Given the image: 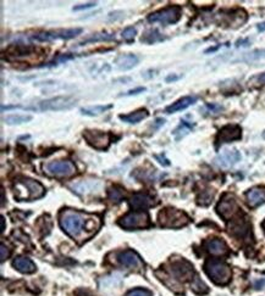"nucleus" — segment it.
I'll list each match as a JSON object with an SVG mask.
<instances>
[{
	"instance_id": "nucleus-1",
	"label": "nucleus",
	"mask_w": 265,
	"mask_h": 296,
	"mask_svg": "<svg viewBox=\"0 0 265 296\" xmlns=\"http://www.w3.org/2000/svg\"><path fill=\"white\" fill-rule=\"evenodd\" d=\"M59 223L70 238L80 244L91 239L102 225L98 216L72 209H65L60 212Z\"/></svg>"
},
{
	"instance_id": "nucleus-2",
	"label": "nucleus",
	"mask_w": 265,
	"mask_h": 296,
	"mask_svg": "<svg viewBox=\"0 0 265 296\" xmlns=\"http://www.w3.org/2000/svg\"><path fill=\"white\" fill-rule=\"evenodd\" d=\"M44 193L43 185L32 178H19L14 183V195L20 201L39 199Z\"/></svg>"
},
{
	"instance_id": "nucleus-3",
	"label": "nucleus",
	"mask_w": 265,
	"mask_h": 296,
	"mask_svg": "<svg viewBox=\"0 0 265 296\" xmlns=\"http://www.w3.org/2000/svg\"><path fill=\"white\" fill-rule=\"evenodd\" d=\"M204 271L215 284L225 285L231 280V268L224 262L218 260H208L204 265Z\"/></svg>"
},
{
	"instance_id": "nucleus-4",
	"label": "nucleus",
	"mask_w": 265,
	"mask_h": 296,
	"mask_svg": "<svg viewBox=\"0 0 265 296\" xmlns=\"http://www.w3.org/2000/svg\"><path fill=\"white\" fill-rule=\"evenodd\" d=\"M158 222L164 228H181L188 224L190 218L185 212L180 211V210L166 207V209L161 210L158 215Z\"/></svg>"
},
{
	"instance_id": "nucleus-5",
	"label": "nucleus",
	"mask_w": 265,
	"mask_h": 296,
	"mask_svg": "<svg viewBox=\"0 0 265 296\" xmlns=\"http://www.w3.org/2000/svg\"><path fill=\"white\" fill-rule=\"evenodd\" d=\"M43 171L47 176L55 178H69L76 173V166L70 160H55L43 165Z\"/></svg>"
},
{
	"instance_id": "nucleus-6",
	"label": "nucleus",
	"mask_w": 265,
	"mask_h": 296,
	"mask_svg": "<svg viewBox=\"0 0 265 296\" xmlns=\"http://www.w3.org/2000/svg\"><path fill=\"white\" fill-rule=\"evenodd\" d=\"M181 18V8L180 6H169L163 10L155 11L148 16L151 23L160 22L163 24H173Z\"/></svg>"
},
{
	"instance_id": "nucleus-7",
	"label": "nucleus",
	"mask_w": 265,
	"mask_h": 296,
	"mask_svg": "<svg viewBox=\"0 0 265 296\" xmlns=\"http://www.w3.org/2000/svg\"><path fill=\"white\" fill-rule=\"evenodd\" d=\"M119 225L125 229H141L151 224L149 216L145 212H130L119 219Z\"/></svg>"
},
{
	"instance_id": "nucleus-8",
	"label": "nucleus",
	"mask_w": 265,
	"mask_h": 296,
	"mask_svg": "<svg viewBox=\"0 0 265 296\" xmlns=\"http://www.w3.org/2000/svg\"><path fill=\"white\" fill-rule=\"evenodd\" d=\"M76 105V100L72 96H56L44 100L38 104L37 108L41 111H62L69 110Z\"/></svg>"
},
{
	"instance_id": "nucleus-9",
	"label": "nucleus",
	"mask_w": 265,
	"mask_h": 296,
	"mask_svg": "<svg viewBox=\"0 0 265 296\" xmlns=\"http://www.w3.org/2000/svg\"><path fill=\"white\" fill-rule=\"evenodd\" d=\"M170 272L172 277L178 280H191L194 278V270L193 266L188 261L182 260V258H176L171 261V267H170Z\"/></svg>"
},
{
	"instance_id": "nucleus-10",
	"label": "nucleus",
	"mask_w": 265,
	"mask_h": 296,
	"mask_svg": "<svg viewBox=\"0 0 265 296\" xmlns=\"http://www.w3.org/2000/svg\"><path fill=\"white\" fill-rule=\"evenodd\" d=\"M83 138L91 146L97 150H104L110 144V134L97 129H86L83 132Z\"/></svg>"
},
{
	"instance_id": "nucleus-11",
	"label": "nucleus",
	"mask_w": 265,
	"mask_h": 296,
	"mask_svg": "<svg viewBox=\"0 0 265 296\" xmlns=\"http://www.w3.org/2000/svg\"><path fill=\"white\" fill-rule=\"evenodd\" d=\"M82 33V28H71V29H59L54 32H42L37 33L32 37L35 41L38 42H49L55 39H71Z\"/></svg>"
},
{
	"instance_id": "nucleus-12",
	"label": "nucleus",
	"mask_w": 265,
	"mask_h": 296,
	"mask_svg": "<svg viewBox=\"0 0 265 296\" xmlns=\"http://www.w3.org/2000/svg\"><path fill=\"white\" fill-rule=\"evenodd\" d=\"M216 211H218V213L222 218L231 219L239 212V205H237L236 200H234L232 195L226 194L222 196L220 203L216 206Z\"/></svg>"
},
{
	"instance_id": "nucleus-13",
	"label": "nucleus",
	"mask_w": 265,
	"mask_h": 296,
	"mask_svg": "<svg viewBox=\"0 0 265 296\" xmlns=\"http://www.w3.org/2000/svg\"><path fill=\"white\" fill-rule=\"evenodd\" d=\"M117 262L121 266L130 268V270L139 271L143 268V261L138 255L132 250H125L117 255Z\"/></svg>"
},
{
	"instance_id": "nucleus-14",
	"label": "nucleus",
	"mask_w": 265,
	"mask_h": 296,
	"mask_svg": "<svg viewBox=\"0 0 265 296\" xmlns=\"http://www.w3.org/2000/svg\"><path fill=\"white\" fill-rule=\"evenodd\" d=\"M242 137V130L237 124H228V126L222 127L220 132L216 136V144L220 145L224 143H230L233 140H239Z\"/></svg>"
},
{
	"instance_id": "nucleus-15",
	"label": "nucleus",
	"mask_w": 265,
	"mask_h": 296,
	"mask_svg": "<svg viewBox=\"0 0 265 296\" xmlns=\"http://www.w3.org/2000/svg\"><path fill=\"white\" fill-rule=\"evenodd\" d=\"M103 187V183L98 179H84L72 185L74 190L77 194H90L99 191Z\"/></svg>"
},
{
	"instance_id": "nucleus-16",
	"label": "nucleus",
	"mask_w": 265,
	"mask_h": 296,
	"mask_svg": "<svg viewBox=\"0 0 265 296\" xmlns=\"http://www.w3.org/2000/svg\"><path fill=\"white\" fill-rule=\"evenodd\" d=\"M241 160V154L236 149H227V150L222 151L218 157H216L215 162L221 167H231L236 165Z\"/></svg>"
},
{
	"instance_id": "nucleus-17",
	"label": "nucleus",
	"mask_w": 265,
	"mask_h": 296,
	"mask_svg": "<svg viewBox=\"0 0 265 296\" xmlns=\"http://www.w3.org/2000/svg\"><path fill=\"white\" fill-rule=\"evenodd\" d=\"M130 205L135 210H142V209H148L155 205V201L152 196H149L148 194L143 193H137L131 196L129 200Z\"/></svg>"
},
{
	"instance_id": "nucleus-18",
	"label": "nucleus",
	"mask_w": 265,
	"mask_h": 296,
	"mask_svg": "<svg viewBox=\"0 0 265 296\" xmlns=\"http://www.w3.org/2000/svg\"><path fill=\"white\" fill-rule=\"evenodd\" d=\"M204 245H205L207 251L213 256H224L228 252V248L224 240L216 239V238L207 240V242L204 243Z\"/></svg>"
},
{
	"instance_id": "nucleus-19",
	"label": "nucleus",
	"mask_w": 265,
	"mask_h": 296,
	"mask_svg": "<svg viewBox=\"0 0 265 296\" xmlns=\"http://www.w3.org/2000/svg\"><path fill=\"white\" fill-rule=\"evenodd\" d=\"M246 199L251 207H257L265 203V189L253 188L246 193Z\"/></svg>"
},
{
	"instance_id": "nucleus-20",
	"label": "nucleus",
	"mask_w": 265,
	"mask_h": 296,
	"mask_svg": "<svg viewBox=\"0 0 265 296\" xmlns=\"http://www.w3.org/2000/svg\"><path fill=\"white\" fill-rule=\"evenodd\" d=\"M196 102H197L196 96H185V97H182V99L178 100V102L171 104L170 106H167L165 111H166V114H175V112L182 111V110L190 108V106L193 105Z\"/></svg>"
},
{
	"instance_id": "nucleus-21",
	"label": "nucleus",
	"mask_w": 265,
	"mask_h": 296,
	"mask_svg": "<svg viewBox=\"0 0 265 296\" xmlns=\"http://www.w3.org/2000/svg\"><path fill=\"white\" fill-rule=\"evenodd\" d=\"M13 266L21 273H33L36 271V265L27 257H16L13 261Z\"/></svg>"
},
{
	"instance_id": "nucleus-22",
	"label": "nucleus",
	"mask_w": 265,
	"mask_h": 296,
	"mask_svg": "<svg viewBox=\"0 0 265 296\" xmlns=\"http://www.w3.org/2000/svg\"><path fill=\"white\" fill-rule=\"evenodd\" d=\"M155 274L158 276V278H159L161 282L165 284L167 288L171 289L172 291L175 292H182L184 291V288H182L181 284L178 282V279H175L173 277L169 276V274H166L165 272H161V271H157Z\"/></svg>"
},
{
	"instance_id": "nucleus-23",
	"label": "nucleus",
	"mask_w": 265,
	"mask_h": 296,
	"mask_svg": "<svg viewBox=\"0 0 265 296\" xmlns=\"http://www.w3.org/2000/svg\"><path fill=\"white\" fill-rule=\"evenodd\" d=\"M115 62H116V65L120 70H130L138 63V57L133 54H123L120 56H117Z\"/></svg>"
},
{
	"instance_id": "nucleus-24",
	"label": "nucleus",
	"mask_w": 265,
	"mask_h": 296,
	"mask_svg": "<svg viewBox=\"0 0 265 296\" xmlns=\"http://www.w3.org/2000/svg\"><path fill=\"white\" fill-rule=\"evenodd\" d=\"M148 115H149V112L147 111V110L141 109V110H137V111L135 112H131V114L129 115H120L119 117H120V120L126 122V123L136 124L144 120V118H147Z\"/></svg>"
},
{
	"instance_id": "nucleus-25",
	"label": "nucleus",
	"mask_w": 265,
	"mask_h": 296,
	"mask_svg": "<svg viewBox=\"0 0 265 296\" xmlns=\"http://www.w3.org/2000/svg\"><path fill=\"white\" fill-rule=\"evenodd\" d=\"M230 233L233 236L243 238L249 234V224L245 221H236L233 222V224L230 225Z\"/></svg>"
},
{
	"instance_id": "nucleus-26",
	"label": "nucleus",
	"mask_w": 265,
	"mask_h": 296,
	"mask_svg": "<svg viewBox=\"0 0 265 296\" xmlns=\"http://www.w3.org/2000/svg\"><path fill=\"white\" fill-rule=\"evenodd\" d=\"M32 120V116L30 115H8L4 117V122L7 124H10V126H19V124H22V123H27V122H30Z\"/></svg>"
},
{
	"instance_id": "nucleus-27",
	"label": "nucleus",
	"mask_w": 265,
	"mask_h": 296,
	"mask_svg": "<svg viewBox=\"0 0 265 296\" xmlns=\"http://www.w3.org/2000/svg\"><path fill=\"white\" fill-rule=\"evenodd\" d=\"M112 105H99V106H91V108L81 109V114L86 116H99L104 114L106 110L111 109Z\"/></svg>"
},
{
	"instance_id": "nucleus-28",
	"label": "nucleus",
	"mask_w": 265,
	"mask_h": 296,
	"mask_svg": "<svg viewBox=\"0 0 265 296\" xmlns=\"http://www.w3.org/2000/svg\"><path fill=\"white\" fill-rule=\"evenodd\" d=\"M115 36L114 35H109V33H96V35L88 37V38L84 39L80 43V45H84V44H90V43H97L99 41H111L114 39Z\"/></svg>"
},
{
	"instance_id": "nucleus-29",
	"label": "nucleus",
	"mask_w": 265,
	"mask_h": 296,
	"mask_svg": "<svg viewBox=\"0 0 265 296\" xmlns=\"http://www.w3.org/2000/svg\"><path fill=\"white\" fill-rule=\"evenodd\" d=\"M191 289L196 292V294H199V295L208 292V286L205 285V283H204L198 276H194V278L192 279Z\"/></svg>"
},
{
	"instance_id": "nucleus-30",
	"label": "nucleus",
	"mask_w": 265,
	"mask_h": 296,
	"mask_svg": "<svg viewBox=\"0 0 265 296\" xmlns=\"http://www.w3.org/2000/svg\"><path fill=\"white\" fill-rule=\"evenodd\" d=\"M164 37L160 36V33L158 32L157 29L154 30H148V32H145L144 36H142L141 41L143 43H147V44H153V43L158 42V41H163Z\"/></svg>"
},
{
	"instance_id": "nucleus-31",
	"label": "nucleus",
	"mask_w": 265,
	"mask_h": 296,
	"mask_svg": "<svg viewBox=\"0 0 265 296\" xmlns=\"http://www.w3.org/2000/svg\"><path fill=\"white\" fill-rule=\"evenodd\" d=\"M213 196H214V191H213L212 189H205V190H204L203 193L198 196V204L204 206L209 205V204L213 201Z\"/></svg>"
},
{
	"instance_id": "nucleus-32",
	"label": "nucleus",
	"mask_w": 265,
	"mask_h": 296,
	"mask_svg": "<svg viewBox=\"0 0 265 296\" xmlns=\"http://www.w3.org/2000/svg\"><path fill=\"white\" fill-rule=\"evenodd\" d=\"M191 129H192L191 126H188V124L186 123V122H182V123L180 124V126L175 129V132H173V136H175V138L179 140V139H181L182 137H185L187 133H190Z\"/></svg>"
},
{
	"instance_id": "nucleus-33",
	"label": "nucleus",
	"mask_w": 265,
	"mask_h": 296,
	"mask_svg": "<svg viewBox=\"0 0 265 296\" xmlns=\"http://www.w3.org/2000/svg\"><path fill=\"white\" fill-rule=\"evenodd\" d=\"M108 196H109V199H110L111 201H114V203H119V201L123 200L124 193H123V190H121V189L112 187V188L109 189Z\"/></svg>"
},
{
	"instance_id": "nucleus-34",
	"label": "nucleus",
	"mask_w": 265,
	"mask_h": 296,
	"mask_svg": "<svg viewBox=\"0 0 265 296\" xmlns=\"http://www.w3.org/2000/svg\"><path fill=\"white\" fill-rule=\"evenodd\" d=\"M135 36H136V28H133V27H127V28L124 29L123 38L127 43L132 42L133 39H135Z\"/></svg>"
},
{
	"instance_id": "nucleus-35",
	"label": "nucleus",
	"mask_w": 265,
	"mask_h": 296,
	"mask_svg": "<svg viewBox=\"0 0 265 296\" xmlns=\"http://www.w3.org/2000/svg\"><path fill=\"white\" fill-rule=\"evenodd\" d=\"M10 254H11L10 249H9L5 244H2V245H0V260H2V262L7 260L9 256H10Z\"/></svg>"
},
{
	"instance_id": "nucleus-36",
	"label": "nucleus",
	"mask_w": 265,
	"mask_h": 296,
	"mask_svg": "<svg viewBox=\"0 0 265 296\" xmlns=\"http://www.w3.org/2000/svg\"><path fill=\"white\" fill-rule=\"evenodd\" d=\"M126 296H152V294L145 289H133L127 292Z\"/></svg>"
},
{
	"instance_id": "nucleus-37",
	"label": "nucleus",
	"mask_w": 265,
	"mask_h": 296,
	"mask_svg": "<svg viewBox=\"0 0 265 296\" xmlns=\"http://www.w3.org/2000/svg\"><path fill=\"white\" fill-rule=\"evenodd\" d=\"M96 4H97V3L91 2V3H87V4H83V5H77V6H75L74 10H76V11H78V10H84V9L93 8V6H96Z\"/></svg>"
},
{
	"instance_id": "nucleus-38",
	"label": "nucleus",
	"mask_w": 265,
	"mask_h": 296,
	"mask_svg": "<svg viewBox=\"0 0 265 296\" xmlns=\"http://www.w3.org/2000/svg\"><path fill=\"white\" fill-rule=\"evenodd\" d=\"M144 90H145V88H137V89L135 90H130L129 93H126L125 95H136V94L142 93V91H144Z\"/></svg>"
},
{
	"instance_id": "nucleus-39",
	"label": "nucleus",
	"mask_w": 265,
	"mask_h": 296,
	"mask_svg": "<svg viewBox=\"0 0 265 296\" xmlns=\"http://www.w3.org/2000/svg\"><path fill=\"white\" fill-rule=\"evenodd\" d=\"M257 81L260 82V83H265V73H263V75H259L257 77Z\"/></svg>"
},
{
	"instance_id": "nucleus-40",
	"label": "nucleus",
	"mask_w": 265,
	"mask_h": 296,
	"mask_svg": "<svg viewBox=\"0 0 265 296\" xmlns=\"http://www.w3.org/2000/svg\"><path fill=\"white\" fill-rule=\"evenodd\" d=\"M5 231V218L2 217V233Z\"/></svg>"
},
{
	"instance_id": "nucleus-41",
	"label": "nucleus",
	"mask_w": 265,
	"mask_h": 296,
	"mask_svg": "<svg viewBox=\"0 0 265 296\" xmlns=\"http://www.w3.org/2000/svg\"><path fill=\"white\" fill-rule=\"evenodd\" d=\"M258 29H259V30H264V29H265V24H259V26H258Z\"/></svg>"
},
{
	"instance_id": "nucleus-42",
	"label": "nucleus",
	"mask_w": 265,
	"mask_h": 296,
	"mask_svg": "<svg viewBox=\"0 0 265 296\" xmlns=\"http://www.w3.org/2000/svg\"><path fill=\"white\" fill-rule=\"evenodd\" d=\"M263 229H264V232H265V221L263 222Z\"/></svg>"
}]
</instances>
